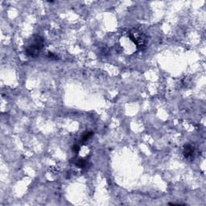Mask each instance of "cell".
I'll use <instances>...</instances> for the list:
<instances>
[{
	"instance_id": "obj_1",
	"label": "cell",
	"mask_w": 206,
	"mask_h": 206,
	"mask_svg": "<svg viewBox=\"0 0 206 206\" xmlns=\"http://www.w3.org/2000/svg\"><path fill=\"white\" fill-rule=\"evenodd\" d=\"M44 40L42 36L38 35H33L25 47V52L28 56L35 58L39 56L41 50L44 48Z\"/></svg>"
},
{
	"instance_id": "obj_2",
	"label": "cell",
	"mask_w": 206,
	"mask_h": 206,
	"mask_svg": "<svg viewBox=\"0 0 206 206\" xmlns=\"http://www.w3.org/2000/svg\"><path fill=\"white\" fill-rule=\"evenodd\" d=\"M128 37L133 43L136 45V48L139 50H144L148 46V37L142 31L133 28L128 31Z\"/></svg>"
},
{
	"instance_id": "obj_3",
	"label": "cell",
	"mask_w": 206,
	"mask_h": 206,
	"mask_svg": "<svg viewBox=\"0 0 206 206\" xmlns=\"http://www.w3.org/2000/svg\"><path fill=\"white\" fill-rule=\"evenodd\" d=\"M184 157L187 160H192L194 159L195 148L190 143H187L183 148Z\"/></svg>"
},
{
	"instance_id": "obj_4",
	"label": "cell",
	"mask_w": 206,
	"mask_h": 206,
	"mask_svg": "<svg viewBox=\"0 0 206 206\" xmlns=\"http://www.w3.org/2000/svg\"><path fill=\"white\" fill-rule=\"evenodd\" d=\"M93 135V133L92 131H86L85 133H83L82 135V139H81V142L82 143H86L88 140L90 139V138H92Z\"/></svg>"
},
{
	"instance_id": "obj_5",
	"label": "cell",
	"mask_w": 206,
	"mask_h": 206,
	"mask_svg": "<svg viewBox=\"0 0 206 206\" xmlns=\"http://www.w3.org/2000/svg\"><path fill=\"white\" fill-rule=\"evenodd\" d=\"M75 164H76V166H78V167H80V168H83V167H85L86 166V164H87V162H86V160H84V159H78V160H76V162H75Z\"/></svg>"
},
{
	"instance_id": "obj_6",
	"label": "cell",
	"mask_w": 206,
	"mask_h": 206,
	"mask_svg": "<svg viewBox=\"0 0 206 206\" xmlns=\"http://www.w3.org/2000/svg\"><path fill=\"white\" fill-rule=\"evenodd\" d=\"M48 57L49 59H51V60H58V56H56L54 53H52V52H48Z\"/></svg>"
},
{
	"instance_id": "obj_7",
	"label": "cell",
	"mask_w": 206,
	"mask_h": 206,
	"mask_svg": "<svg viewBox=\"0 0 206 206\" xmlns=\"http://www.w3.org/2000/svg\"><path fill=\"white\" fill-rule=\"evenodd\" d=\"M73 151L75 153H78V152H79V151H80V146H78V144H75V145H73Z\"/></svg>"
}]
</instances>
